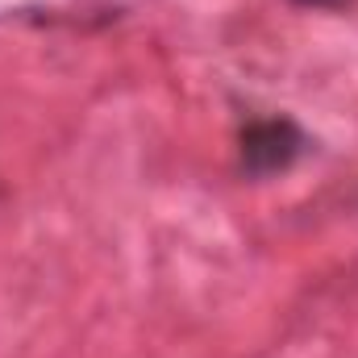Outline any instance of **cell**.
<instances>
[{
    "instance_id": "obj_1",
    "label": "cell",
    "mask_w": 358,
    "mask_h": 358,
    "mask_svg": "<svg viewBox=\"0 0 358 358\" xmlns=\"http://www.w3.org/2000/svg\"><path fill=\"white\" fill-rule=\"evenodd\" d=\"M300 146H304V138L292 121H259L242 134V155H246V167L255 176L287 167L300 155Z\"/></svg>"
},
{
    "instance_id": "obj_2",
    "label": "cell",
    "mask_w": 358,
    "mask_h": 358,
    "mask_svg": "<svg viewBox=\"0 0 358 358\" xmlns=\"http://www.w3.org/2000/svg\"><path fill=\"white\" fill-rule=\"evenodd\" d=\"M300 4H334V0H300Z\"/></svg>"
}]
</instances>
